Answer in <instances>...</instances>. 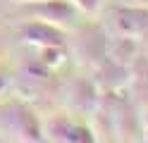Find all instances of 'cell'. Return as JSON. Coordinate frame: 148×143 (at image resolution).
I'll return each mask as SVG.
<instances>
[{"label":"cell","instance_id":"8992f818","mask_svg":"<svg viewBox=\"0 0 148 143\" xmlns=\"http://www.w3.org/2000/svg\"><path fill=\"white\" fill-rule=\"evenodd\" d=\"M14 5H36V3H45V0H12Z\"/></svg>","mask_w":148,"mask_h":143},{"label":"cell","instance_id":"5b68a950","mask_svg":"<svg viewBox=\"0 0 148 143\" xmlns=\"http://www.w3.org/2000/svg\"><path fill=\"white\" fill-rule=\"evenodd\" d=\"M7 86H10V74H7V69L0 64V93H5Z\"/></svg>","mask_w":148,"mask_h":143},{"label":"cell","instance_id":"277c9868","mask_svg":"<svg viewBox=\"0 0 148 143\" xmlns=\"http://www.w3.org/2000/svg\"><path fill=\"white\" fill-rule=\"evenodd\" d=\"M69 3L77 7L79 12H84V14H93L100 7V0H69Z\"/></svg>","mask_w":148,"mask_h":143},{"label":"cell","instance_id":"3957f363","mask_svg":"<svg viewBox=\"0 0 148 143\" xmlns=\"http://www.w3.org/2000/svg\"><path fill=\"white\" fill-rule=\"evenodd\" d=\"M62 143H96L93 136H91V131L86 127H69V131L62 136Z\"/></svg>","mask_w":148,"mask_h":143},{"label":"cell","instance_id":"6da1fadb","mask_svg":"<svg viewBox=\"0 0 148 143\" xmlns=\"http://www.w3.org/2000/svg\"><path fill=\"white\" fill-rule=\"evenodd\" d=\"M19 34L24 36V41H26V43L38 45L41 50H43V48H60V45L64 43V34L60 31V26L48 24V22H43V19L22 26V31H19Z\"/></svg>","mask_w":148,"mask_h":143},{"label":"cell","instance_id":"7a4b0ae2","mask_svg":"<svg viewBox=\"0 0 148 143\" xmlns=\"http://www.w3.org/2000/svg\"><path fill=\"white\" fill-rule=\"evenodd\" d=\"M26 7H29L31 14L41 17L43 22L55 24V26H58L60 22H64V24L72 22L74 14L79 12L69 0H45V3H36V5H26Z\"/></svg>","mask_w":148,"mask_h":143},{"label":"cell","instance_id":"52a82bcc","mask_svg":"<svg viewBox=\"0 0 148 143\" xmlns=\"http://www.w3.org/2000/svg\"><path fill=\"white\" fill-rule=\"evenodd\" d=\"M141 3H143V0H141Z\"/></svg>","mask_w":148,"mask_h":143}]
</instances>
